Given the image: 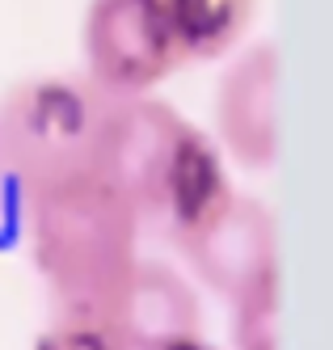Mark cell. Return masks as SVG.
Returning <instances> with one entry per match:
<instances>
[{
    "label": "cell",
    "instance_id": "6da1fadb",
    "mask_svg": "<svg viewBox=\"0 0 333 350\" xmlns=\"http://www.w3.org/2000/svg\"><path fill=\"white\" fill-rule=\"evenodd\" d=\"M97 173L131 203L139 228H157L173 245L232 194L219 148L148 93L110 97Z\"/></svg>",
    "mask_w": 333,
    "mask_h": 350
},
{
    "label": "cell",
    "instance_id": "7a4b0ae2",
    "mask_svg": "<svg viewBox=\"0 0 333 350\" xmlns=\"http://www.w3.org/2000/svg\"><path fill=\"white\" fill-rule=\"evenodd\" d=\"M25 203L30 254L55 317L106 321L139 262V215L97 169L51 182Z\"/></svg>",
    "mask_w": 333,
    "mask_h": 350
},
{
    "label": "cell",
    "instance_id": "3957f363",
    "mask_svg": "<svg viewBox=\"0 0 333 350\" xmlns=\"http://www.w3.org/2000/svg\"><path fill=\"white\" fill-rule=\"evenodd\" d=\"M110 97L89 77H38L0 102V173L21 198L97 169Z\"/></svg>",
    "mask_w": 333,
    "mask_h": 350
},
{
    "label": "cell",
    "instance_id": "277c9868",
    "mask_svg": "<svg viewBox=\"0 0 333 350\" xmlns=\"http://www.w3.org/2000/svg\"><path fill=\"white\" fill-rule=\"evenodd\" d=\"M85 77L114 97L157 89L186 64L165 0H89Z\"/></svg>",
    "mask_w": 333,
    "mask_h": 350
},
{
    "label": "cell",
    "instance_id": "5b68a950",
    "mask_svg": "<svg viewBox=\"0 0 333 350\" xmlns=\"http://www.w3.org/2000/svg\"><path fill=\"white\" fill-rule=\"evenodd\" d=\"M177 249L194 266L198 283L215 291L224 304L258 291L278 279V228L266 203L249 194H228L194 228L177 241Z\"/></svg>",
    "mask_w": 333,
    "mask_h": 350
},
{
    "label": "cell",
    "instance_id": "8992f818",
    "mask_svg": "<svg viewBox=\"0 0 333 350\" xmlns=\"http://www.w3.org/2000/svg\"><path fill=\"white\" fill-rule=\"evenodd\" d=\"M215 131L241 169L262 173L278 157V46L253 42L224 68L215 89Z\"/></svg>",
    "mask_w": 333,
    "mask_h": 350
},
{
    "label": "cell",
    "instance_id": "52a82bcc",
    "mask_svg": "<svg viewBox=\"0 0 333 350\" xmlns=\"http://www.w3.org/2000/svg\"><path fill=\"white\" fill-rule=\"evenodd\" d=\"M198 321L202 308L182 274L165 262L139 258L101 325L122 350H169L186 338H198Z\"/></svg>",
    "mask_w": 333,
    "mask_h": 350
},
{
    "label": "cell",
    "instance_id": "ba28073f",
    "mask_svg": "<svg viewBox=\"0 0 333 350\" xmlns=\"http://www.w3.org/2000/svg\"><path fill=\"white\" fill-rule=\"evenodd\" d=\"M177 46L190 59H219L245 38L258 0H165Z\"/></svg>",
    "mask_w": 333,
    "mask_h": 350
},
{
    "label": "cell",
    "instance_id": "9c48e42d",
    "mask_svg": "<svg viewBox=\"0 0 333 350\" xmlns=\"http://www.w3.org/2000/svg\"><path fill=\"white\" fill-rule=\"evenodd\" d=\"M232 317H237L232 325L237 350H278V279L241 295L232 304Z\"/></svg>",
    "mask_w": 333,
    "mask_h": 350
},
{
    "label": "cell",
    "instance_id": "30bf717a",
    "mask_svg": "<svg viewBox=\"0 0 333 350\" xmlns=\"http://www.w3.org/2000/svg\"><path fill=\"white\" fill-rule=\"evenodd\" d=\"M34 350H122L114 342V334L101 321H68L55 317V325L38 338Z\"/></svg>",
    "mask_w": 333,
    "mask_h": 350
},
{
    "label": "cell",
    "instance_id": "8fae6325",
    "mask_svg": "<svg viewBox=\"0 0 333 350\" xmlns=\"http://www.w3.org/2000/svg\"><path fill=\"white\" fill-rule=\"evenodd\" d=\"M169 350H215V346H207L202 338H186V342H177V346H169Z\"/></svg>",
    "mask_w": 333,
    "mask_h": 350
}]
</instances>
